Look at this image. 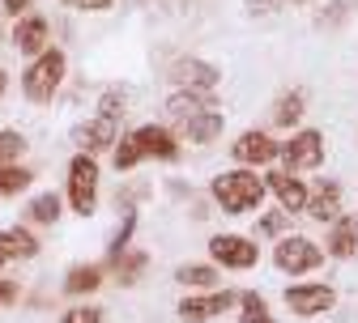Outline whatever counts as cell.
<instances>
[{
    "mask_svg": "<svg viewBox=\"0 0 358 323\" xmlns=\"http://www.w3.org/2000/svg\"><path fill=\"white\" fill-rule=\"evenodd\" d=\"M213 107H217L213 89H175V94L166 98L171 119H188V115H201V111H213Z\"/></svg>",
    "mask_w": 358,
    "mask_h": 323,
    "instance_id": "cell-16",
    "label": "cell"
},
{
    "mask_svg": "<svg viewBox=\"0 0 358 323\" xmlns=\"http://www.w3.org/2000/svg\"><path fill=\"white\" fill-rule=\"evenodd\" d=\"M99 115H111V119H120V115H124V94H120V89H107V94H103Z\"/></svg>",
    "mask_w": 358,
    "mask_h": 323,
    "instance_id": "cell-30",
    "label": "cell"
},
{
    "mask_svg": "<svg viewBox=\"0 0 358 323\" xmlns=\"http://www.w3.org/2000/svg\"><path fill=\"white\" fill-rule=\"evenodd\" d=\"M60 323H103V310L99 306H73L60 315Z\"/></svg>",
    "mask_w": 358,
    "mask_h": 323,
    "instance_id": "cell-29",
    "label": "cell"
},
{
    "mask_svg": "<svg viewBox=\"0 0 358 323\" xmlns=\"http://www.w3.org/2000/svg\"><path fill=\"white\" fill-rule=\"evenodd\" d=\"M115 141H120V119H111V115H99V119L73 128V145L81 153H107Z\"/></svg>",
    "mask_w": 358,
    "mask_h": 323,
    "instance_id": "cell-8",
    "label": "cell"
},
{
    "mask_svg": "<svg viewBox=\"0 0 358 323\" xmlns=\"http://www.w3.org/2000/svg\"><path fill=\"white\" fill-rule=\"evenodd\" d=\"M13 47L22 56H30V60L38 52H48L52 47V26H48V17H43V13H22L17 26H13Z\"/></svg>",
    "mask_w": 358,
    "mask_h": 323,
    "instance_id": "cell-9",
    "label": "cell"
},
{
    "mask_svg": "<svg viewBox=\"0 0 358 323\" xmlns=\"http://www.w3.org/2000/svg\"><path fill=\"white\" fill-rule=\"evenodd\" d=\"M231 153H235L239 166H268L278 158V141H268L264 132H243L239 141L231 145Z\"/></svg>",
    "mask_w": 358,
    "mask_h": 323,
    "instance_id": "cell-14",
    "label": "cell"
},
{
    "mask_svg": "<svg viewBox=\"0 0 358 323\" xmlns=\"http://www.w3.org/2000/svg\"><path fill=\"white\" fill-rule=\"evenodd\" d=\"M145 158H162V162H175L179 158V136L162 123H141L132 128L128 136H120V141L111 145V162L115 170H132L137 162Z\"/></svg>",
    "mask_w": 358,
    "mask_h": 323,
    "instance_id": "cell-1",
    "label": "cell"
},
{
    "mask_svg": "<svg viewBox=\"0 0 358 323\" xmlns=\"http://www.w3.org/2000/svg\"><path fill=\"white\" fill-rule=\"evenodd\" d=\"M26 153V136L22 132H9V128H0V166L5 162H17Z\"/></svg>",
    "mask_w": 358,
    "mask_h": 323,
    "instance_id": "cell-27",
    "label": "cell"
},
{
    "mask_svg": "<svg viewBox=\"0 0 358 323\" xmlns=\"http://www.w3.org/2000/svg\"><path fill=\"white\" fill-rule=\"evenodd\" d=\"M333 302H337V294H333L329 285H290V290H286V306H290L294 315H303V319L333 310Z\"/></svg>",
    "mask_w": 358,
    "mask_h": 323,
    "instance_id": "cell-10",
    "label": "cell"
},
{
    "mask_svg": "<svg viewBox=\"0 0 358 323\" xmlns=\"http://www.w3.org/2000/svg\"><path fill=\"white\" fill-rule=\"evenodd\" d=\"M132 230H137V213H124L120 230H115V234H111V247H107V255H120V251L128 247V239H132Z\"/></svg>",
    "mask_w": 358,
    "mask_h": 323,
    "instance_id": "cell-28",
    "label": "cell"
},
{
    "mask_svg": "<svg viewBox=\"0 0 358 323\" xmlns=\"http://www.w3.org/2000/svg\"><path fill=\"white\" fill-rule=\"evenodd\" d=\"M26 221H34V225H56V221H60V196H56V192L34 196V200L26 204Z\"/></svg>",
    "mask_w": 358,
    "mask_h": 323,
    "instance_id": "cell-23",
    "label": "cell"
},
{
    "mask_svg": "<svg viewBox=\"0 0 358 323\" xmlns=\"http://www.w3.org/2000/svg\"><path fill=\"white\" fill-rule=\"evenodd\" d=\"M286 221H290V213L282 209V213H268V217H260V234H282V230H286Z\"/></svg>",
    "mask_w": 358,
    "mask_h": 323,
    "instance_id": "cell-32",
    "label": "cell"
},
{
    "mask_svg": "<svg viewBox=\"0 0 358 323\" xmlns=\"http://www.w3.org/2000/svg\"><path fill=\"white\" fill-rule=\"evenodd\" d=\"M175 123H179V136H188L192 145H209V141H217V136H222V128H227V115H222V107H213V111L175 119Z\"/></svg>",
    "mask_w": 358,
    "mask_h": 323,
    "instance_id": "cell-13",
    "label": "cell"
},
{
    "mask_svg": "<svg viewBox=\"0 0 358 323\" xmlns=\"http://www.w3.org/2000/svg\"><path fill=\"white\" fill-rule=\"evenodd\" d=\"M111 5H115V0H69V9H77V13H103Z\"/></svg>",
    "mask_w": 358,
    "mask_h": 323,
    "instance_id": "cell-33",
    "label": "cell"
},
{
    "mask_svg": "<svg viewBox=\"0 0 358 323\" xmlns=\"http://www.w3.org/2000/svg\"><path fill=\"white\" fill-rule=\"evenodd\" d=\"M358 251V221L354 217H337L333 234H329V255L333 260H350Z\"/></svg>",
    "mask_w": 358,
    "mask_h": 323,
    "instance_id": "cell-19",
    "label": "cell"
},
{
    "mask_svg": "<svg viewBox=\"0 0 358 323\" xmlns=\"http://www.w3.org/2000/svg\"><path fill=\"white\" fill-rule=\"evenodd\" d=\"M303 107H307L303 89H290V94H282V98L273 103V123H278V128H290V123H299V119H303Z\"/></svg>",
    "mask_w": 358,
    "mask_h": 323,
    "instance_id": "cell-24",
    "label": "cell"
},
{
    "mask_svg": "<svg viewBox=\"0 0 358 323\" xmlns=\"http://www.w3.org/2000/svg\"><path fill=\"white\" fill-rule=\"evenodd\" d=\"M175 281L179 285H192V290H209V285H217V272L205 268V264H184V268L175 272Z\"/></svg>",
    "mask_w": 358,
    "mask_h": 323,
    "instance_id": "cell-26",
    "label": "cell"
},
{
    "mask_svg": "<svg viewBox=\"0 0 358 323\" xmlns=\"http://www.w3.org/2000/svg\"><path fill=\"white\" fill-rule=\"evenodd\" d=\"M213 200L222 204V213H252L264 200V179L256 174V166H239L213 179Z\"/></svg>",
    "mask_w": 358,
    "mask_h": 323,
    "instance_id": "cell-2",
    "label": "cell"
},
{
    "mask_svg": "<svg viewBox=\"0 0 358 323\" xmlns=\"http://www.w3.org/2000/svg\"><path fill=\"white\" fill-rule=\"evenodd\" d=\"M264 192H273L286 213H303V209H307V188H303V179H294L290 170L264 174Z\"/></svg>",
    "mask_w": 358,
    "mask_h": 323,
    "instance_id": "cell-12",
    "label": "cell"
},
{
    "mask_svg": "<svg viewBox=\"0 0 358 323\" xmlns=\"http://www.w3.org/2000/svg\"><path fill=\"white\" fill-rule=\"evenodd\" d=\"M239 302V323H273V315H268V302L260 298V294H239L235 298Z\"/></svg>",
    "mask_w": 358,
    "mask_h": 323,
    "instance_id": "cell-25",
    "label": "cell"
},
{
    "mask_svg": "<svg viewBox=\"0 0 358 323\" xmlns=\"http://www.w3.org/2000/svg\"><path fill=\"white\" fill-rule=\"evenodd\" d=\"M145 264H150V255L145 251H120V255H111V272H115V281L120 285H137L141 281V272H145Z\"/></svg>",
    "mask_w": 358,
    "mask_h": 323,
    "instance_id": "cell-21",
    "label": "cell"
},
{
    "mask_svg": "<svg viewBox=\"0 0 358 323\" xmlns=\"http://www.w3.org/2000/svg\"><path fill=\"white\" fill-rule=\"evenodd\" d=\"M5 94H9V73L0 68V98H5Z\"/></svg>",
    "mask_w": 358,
    "mask_h": 323,
    "instance_id": "cell-36",
    "label": "cell"
},
{
    "mask_svg": "<svg viewBox=\"0 0 358 323\" xmlns=\"http://www.w3.org/2000/svg\"><path fill=\"white\" fill-rule=\"evenodd\" d=\"M30 5H34V0H0V9H5L9 17H22V13H26Z\"/></svg>",
    "mask_w": 358,
    "mask_h": 323,
    "instance_id": "cell-35",
    "label": "cell"
},
{
    "mask_svg": "<svg viewBox=\"0 0 358 323\" xmlns=\"http://www.w3.org/2000/svg\"><path fill=\"white\" fill-rule=\"evenodd\" d=\"M286 5H307V0H248V13H278Z\"/></svg>",
    "mask_w": 358,
    "mask_h": 323,
    "instance_id": "cell-31",
    "label": "cell"
},
{
    "mask_svg": "<svg viewBox=\"0 0 358 323\" xmlns=\"http://www.w3.org/2000/svg\"><path fill=\"white\" fill-rule=\"evenodd\" d=\"M278 158L286 162V170H316L324 162V132L316 128L294 132L286 145H278Z\"/></svg>",
    "mask_w": 358,
    "mask_h": 323,
    "instance_id": "cell-6",
    "label": "cell"
},
{
    "mask_svg": "<svg viewBox=\"0 0 358 323\" xmlns=\"http://www.w3.org/2000/svg\"><path fill=\"white\" fill-rule=\"evenodd\" d=\"M17 294H22V285H17V281H0V306H13V302H17Z\"/></svg>",
    "mask_w": 358,
    "mask_h": 323,
    "instance_id": "cell-34",
    "label": "cell"
},
{
    "mask_svg": "<svg viewBox=\"0 0 358 323\" xmlns=\"http://www.w3.org/2000/svg\"><path fill=\"white\" fill-rule=\"evenodd\" d=\"M307 217H316V221H337L341 217V188L337 183H324V188L316 196H307Z\"/></svg>",
    "mask_w": 358,
    "mask_h": 323,
    "instance_id": "cell-18",
    "label": "cell"
},
{
    "mask_svg": "<svg viewBox=\"0 0 358 323\" xmlns=\"http://www.w3.org/2000/svg\"><path fill=\"white\" fill-rule=\"evenodd\" d=\"M99 285H103V264H77V268H69V276H64V294H73V298L94 294Z\"/></svg>",
    "mask_w": 358,
    "mask_h": 323,
    "instance_id": "cell-20",
    "label": "cell"
},
{
    "mask_svg": "<svg viewBox=\"0 0 358 323\" xmlns=\"http://www.w3.org/2000/svg\"><path fill=\"white\" fill-rule=\"evenodd\" d=\"M38 255V239L30 234L26 225H9L0 230V268L13 264V260H34Z\"/></svg>",
    "mask_w": 358,
    "mask_h": 323,
    "instance_id": "cell-15",
    "label": "cell"
},
{
    "mask_svg": "<svg viewBox=\"0 0 358 323\" xmlns=\"http://www.w3.org/2000/svg\"><path fill=\"white\" fill-rule=\"evenodd\" d=\"M69 204L81 217L94 213V204H99V162H94V153H73V162H69Z\"/></svg>",
    "mask_w": 358,
    "mask_h": 323,
    "instance_id": "cell-4",
    "label": "cell"
},
{
    "mask_svg": "<svg viewBox=\"0 0 358 323\" xmlns=\"http://www.w3.org/2000/svg\"><path fill=\"white\" fill-rule=\"evenodd\" d=\"M235 298H239V294H231V290H222V294H201V298H184V302H179V319H184V323H209L213 315H227V310L235 306Z\"/></svg>",
    "mask_w": 358,
    "mask_h": 323,
    "instance_id": "cell-11",
    "label": "cell"
},
{
    "mask_svg": "<svg viewBox=\"0 0 358 323\" xmlns=\"http://www.w3.org/2000/svg\"><path fill=\"white\" fill-rule=\"evenodd\" d=\"M64 73H69V60L60 47H48V52H38L30 60V68L22 73V94L30 103H52L60 94V85H64Z\"/></svg>",
    "mask_w": 358,
    "mask_h": 323,
    "instance_id": "cell-3",
    "label": "cell"
},
{
    "mask_svg": "<svg viewBox=\"0 0 358 323\" xmlns=\"http://www.w3.org/2000/svg\"><path fill=\"white\" fill-rule=\"evenodd\" d=\"M175 81L188 85V89H217L222 73L213 64H205V60H179L175 64Z\"/></svg>",
    "mask_w": 358,
    "mask_h": 323,
    "instance_id": "cell-17",
    "label": "cell"
},
{
    "mask_svg": "<svg viewBox=\"0 0 358 323\" xmlns=\"http://www.w3.org/2000/svg\"><path fill=\"white\" fill-rule=\"evenodd\" d=\"M30 183H34V170H26V166H17V162H5V166H0V200L22 196Z\"/></svg>",
    "mask_w": 358,
    "mask_h": 323,
    "instance_id": "cell-22",
    "label": "cell"
},
{
    "mask_svg": "<svg viewBox=\"0 0 358 323\" xmlns=\"http://www.w3.org/2000/svg\"><path fill=\"white\" fill-rule=\"evenodd\" d=\"M273 260H278L282 272L303 276V272H316V268L324 264V247H320V243H311V239H303V234H286V239L278 243Z\"/></svg>",
    "mask_w": 358,
    "mask_h": 323,
    "instance_id": "cell-5",
    "label": "cell"
},
{
    "mask_svg": "<svg viewBox=\"0 0 358 323\" xmlns=\"http://www.w3.org/2000/svg\"><path fill=\"white\" fill-rule=\"evenodd\" d=\"M209 255H213L222 268H235V272H243V268H256V260H260V247H256L252 239H243V234H217V239L209 243Z\"/></svg>",
    "mask_w": 358,
    "mask_h": 323,
    "instance_id": "cell-7",
    "label": "cell"
}]
</instances>
